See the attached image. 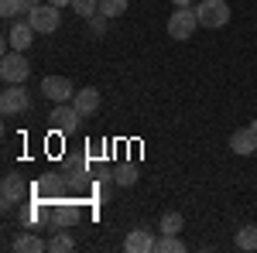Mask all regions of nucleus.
I'll list each match as a JSON object with an SVG mask.
<instances>
[{
  "label": "nucleus",
  "mask_w": 257,
  "mask_h": 253,
  "mask_svg": "<svg viewBox=\"0 0 257 253\" xmlns=\"http://www.w3.org/2000/svg\"><path fill=\"white\" fill-rule=\"evenodd\" d=\"M196 28H199L196 7H175V14L168 18V38H175V41H189Z\"/></svg>",
  "instance_id": "f257e3e1"
},
{
  "label": "nucleus",
  "mask_w": 257,
  "mask_h": 253,
  "mask_svg": "<svg viewBox=\"0 0 257 253\" xmlns=\"http://www.w3.org/2000/svg\"><path fill=\"white\" fill-rule=\"evenodd\" d=\"M196 18H199V28H223L230 21V4L226 0H202L196 7Z\"/></svg>",
  "instance_id": "f03ea898"
},
{
  "label": "nucleus",
  "mask_w": 257,
  "mask_h": 253,
  "mask_svg": "<svg viewBox=\"0 0 257 253\" xmlns=\"http://www.w3.org/2000/svg\"><path fill=\"white\" fill-rule=\"evenodd\" d=\"M31 76V62L24 59V52H7L0 62V79L11 86V82H28Z\"/></svg>",
  "instance_id": "7ed1b4c3"
},
{
  "label": "nucleus",
  "mask_w": 257,
  "mask_h": 253,
  "mask_svg": "<svg viewBox=\"0 0 257 253\" xmlns=\"http://www.w3.org/2000/svg\"><path fill=\"white\" fill-rule=\"evenodd\" d=\"M62 7H55V4H38L35 11H28V21H31V28L38 31V35H52L55 28L62 24Z\"/></svg>",
  "instance_id": "20e7f679"
},
{
  "label": "nucleus",
  "mask_w": 257,
  "mask_h": 253,
  "mask_svg": "<svg viewBox=\"0 0 257 253\" xmlns=\"http://www.w3.org/2000/svg\"><path fill=\"white\" fill-rule=\"evenodd\" d=\"M31 106V99H28V89H24V82H11L4 93H0V110L7 113V117H14V113H24Z\"/></svg>",
  "instance_id": "39448f33"
},
{
  "label": "nucleus",
  "mask_w": 257,
  "mask_h": 253,
  "mask_svg": "<svg viewBox=\"0 0 257 253\" xmlns=\"http://www.w3.org/2000/svg\"><path fill=\"white\" fill-rule=\"evenodd\" d=\"M41 93H45V99H52V103H69V99L76 96L72 82L65 76H45L41 79Z\"/></svg>",
  "instance_id": "423d86ee"
},
{
  "label": "nucleus",
  "mask_w": 257,
  "mask_h": 253,
  "mask_svg": "<svg viewBox=\"0 0 257 253\" xmlns=\"http://www.w3.org/2000/svg\"><path fill=\"white\" fill-rule=\"evenodd\" d=\"M52 127L55 130H62V134H69V130H76L79 127V120H82V113L76 110V106H69V103H59L55 110H52Z\"/></svg>",
  "instance_id": "0eeeda50"
},
{
  "label": "nucleus",
  "mask_w": 257,
  "mask_h": 253,
  "mask_svg": "<svg viewBox=\"0 0 257 253\" xmlns=\"http://www.w3.org/2000/svg\"><path fill=\"white\" fill-rule=\"evenodd\" d=\"M230 151L240 157H250L257 151V130L254 127H240V130H233V137H230Z\"/></svg>",
  "instance_id": "6e6552de"
},
{
  "label": "nucleus",
  "mask_w": 257,
  "mask_h": 253,
  "mask_svg": "<svg viewBox=\"0 0 257 253\" xmlns=\"http://www.w3.org/2000/svg\"><path fill=\"white\" fill-rule=\"evenodd\" d=\"M35 28H31V21H18L11 31H7V45L14 48V52H28L31 48V41H35Z\"/></svg>",
  "instance_id": "1a4fd4ad"
},
{
  "label": "nucleus",
  "mask_w": 257,
  "mask_h": 253,
  "mask_svg": "<svg viewBox=\"0 0 257 253\" xmlns=\"http://www.w3.org/2000/svg\"><path fill=\"white\" fill-rule=\"evenodd\" d=\"M155 236H151V229H144V226H138V229H131L127 233V239H123V246H127V253H155Z\"/></svg>",
  "instance_id": "9d476101"
},
{
  "label": "nucleus",
  "mask_w": 257,
  "mask_h": 253,
  "mask_svg": "<svg viewBox=\"0 0 257 253\" xmlns=\"http://www.w3.org/2000/svg\"><path fill=\"white\" fill-rule=\"evenodd\" d=\"M24 192H28V188H24V181H21V175H4V209H14V205H18L21 198H24Z\"/></svg>",
  "instance_id": "9b49d317"
},
{
  "label": "nucleus",
  "mask_w": 257,
  "mask_h": 253,
  "mask_svg": "<svg viewBox=\"0 0 257 253\" xmlns=\"http://www.w3.org/2000/svg\"><path fill=\"white\" fill-rule=\"evenodd\" d=\"M72 106L79 110L82 117H93V113L99 110V93L93 89V86H86V89H79V93L72 96Z\"/></svg>",
  "instance_id": "f8f14e48"
},
{
  "label": "nucleus",
  "mask_w": 257,
  "mask_h": 253,
  "mask_svg": "<svg viewBox=\"0 0 257 253\" xmlns=\"http://www.w3.org/2000/svg\"><path fill=\"white\" fill-rule=\"evenodd\" d=\"M14 250L18 253H45L48 250V239H41V236H35V233H21L18 239H14Z\"/></svg>",
  "instance_id": "ddd939ff"
},
{
  "label": "nucleus",
  "mask_w": 257,
  "mask_h": 253,
  "mask_svg": "<svg viewBox=\"0 0 257 253\" xmlns=\"http://www.w3.org/2000/svg\"><path fill=\"white\" fill-rule=\"evenodd\" d=\"M182 226H185L182 212H165V215H161V222H158V229H161V233H172V236L182 233Z\"/></svg>",
  "instance_id": "4468645a"
},
{
  "label": "nucleus",
  "mask_w": 257,
  "mask_h": 253,
  "mask_svg": "<svg viewBox=\"0 0 257 253\" xmlns=\"http://www.w3.org/2000/svg\"><path fill=\"white\" fill-rule=\"evenodd\" d=\"M155 250H158V253H182V250H185V243H182L178 236H172V233H161L158 243H155Z\"/></svg>",
  "instance_id": "2eb2a0df"
},
{
  "label": "nucleus",
  "mask_w": 257,
  "mask_h": 253,
  "mask_svg": "<svg viewBox=\"0 0 257 253\" xmlns=\"http://www.w3.org/2000/svg\"><path fill=\"white\" fill-rule=\"evenodd\" d=\"M99 14L103 18H123L127 14V0H99Z\"/></svg>",
  "instance_id": "dca6fc26"
},
{
  "label": "nucleus",
  "mask_w": 257,
  "mask_h": 253,
  "mask_svg": "<svg viewBox=\"0 0 257 253\" xmlns=\"http://www.w3.org/2000/svg\"><path fill=\"white\" fill-rule=\"evenodd\" d=\"M237 246L240 250H257V226H243V229H240Z\"/></svg>",
  "instance_id": "f3484780"
},
{
  "label": "nucleus",
  "mask_w": 257,
  "mask_h": 253,
  "mask_svg": "<svg viewBox=\"0 0 257 253\" xmlns=\"http://www.w3.org/2000/svg\"><path fill=\"white\" fill-rule=\"evenodd\" d=\"M69 7H72L79 18H86V21L93 18V14H99V0H72Z\"/></svg>",
  "instance_id": "a211bd4d"
},
{
  "label": "nucleus",
  "mask_w": 257,
  "mask_h": 253,
  "mask_svg": "<svg viewBox=\"0 0 257 253\" xmlns=\"http://www.w3.org/2000/svg\"><path fill=\"white\" fill-rule=\"evenodd\" d=\"M113 181H117V185H123V188H131V185L138 181V168H134V164L117 168V171H113Z\"/></svg>",
  "instance_id": "6ab92c4d"
},
{
  "label": "nucleus",
  "mask_w": 257,
  "mask_h": 253,
  "mask_svg": "<svg viewBox=\"0 0 257 253\" xmlns=\"http://www.w3.org/2000/svg\"><path fill=\"white\" fill-rule=\"evenodd\" d=\"M69 250H76V243H72L65 233H55L52 239H48V253H69Z\"/></svg>",
  "instance_id": "aec40b11"
},
{
  "label": "nucleus",
  "mask_w": 257,
  "mask_h": 253,
  "mask_svg": "<svg viewBox=\"0 0 257 253\" xmlns=\"http://www.w3.org/2000/svg\"><path fill=\"white\" fill-rule=\"evenodd\" d=\"M72 219H76V209H72V205H59V209L52 212V222H55V226H69Z\"/></svg>",
  "instance_id": "412c9836"
},
{
  "label": "nucleus",
  "mask_w": 257,
  "mask_h": 253,
  "mask_svg": "<svg viewBox=\"0 0 257 253\" xmlns=\"http://www.w3.org/2000/svg\"><path fill=\"white\" fill-rule=\"evenodd\" d=\"M0 14H4V18H18V14H24V11H21V0H0Z\"/></svg>",
  "instance_id": "4be33fe9"
},
{
  "label": "nucleus",
  "mask_w": 257,
  "mask_h": 253,
  "mask_svg": "<svg viewBox=\"0 0 257 253\" xmlns=\"http://www.w3.org/2000/svg\"><path fill=\"white\" fill-rule=\"evenodd\" d=\"M106 21H110V18H103V14H93V18H89V31H93L96 38H103V31H106Z\"/></svg>",
  "instance_id": "5701e85b"
},
{
  "label": "nucleus",
  "mask_w": 257,
  "mask_h": 253,
  "mask_svg": "<svg viewBox=\"0 0 257 253\" xmlns=\"http://www.w3.org/2000/svg\"><path fill=\"white\" fill-rule=\"evenodd\" d=\"M41 0H21V11H24V14H28V11H35V7H38Z\"/></svg>",
  "instance_id": "b1692460"
},
{
  "label": "nucleus",
  "mask_w": 257,
  "mask_h": 253,
  "mask_svg": "<svg viewBox=\"0 0 257 253\" xmlns=\"http://www.w3.org/2000/svg\"><path fill=\"white\" fill-rule=\"evenodd\" d=\"M48 4H55V7H69L72 0H48Z\"/></svg>",
  "instance_id": "393cba45"
},
{
  "label": "nucleus",
  "mask_w": 257,
  "mask_h": 253,
  "mask_svg": "<svg viewBox=\"0 0 257 253\" xmlns=\"http://www.w3.org/2000/svg\"><path fill=\"white\" fill-rule=\"evenodd\" d=\"M175 7H192V0H172Z\"/></svg>",
  "instance_id": "a878e982"
}]
</instances>
